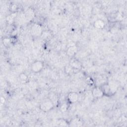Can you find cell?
I'll use <instances>...</instances> for the list:
<instances>
[{
	"label": "cell",
	"mask_w": 127,
	"mask_h": 127,
	"mask_svg": "<svg viewBox=\"0 0 127 127\" xmlns=\"http://www.w3.org/2000/svg\"><path fill=\"white\" fill-rule=\"evenodd\" d=\"M26 16L27 19L31 20L34 17V12L32 9L29 8L26 11Z\"/></svg>",
	"instance_id": "cell-10"
},
{
	"label": "cell",
	"mask_w": 127,
	"mask_h": 127,
	"mask_svg": "<svg viewBox=\"0 0 127 127\" xmlns=\"http://www.w3.org/2000/svg\"><path fill=\"white\" fill-rule=\"evenodd\" d=\"M67 106L66 104H63L62 105H61L60 108V110L62 112H64L67 110Z\"/></svg>",
	"instance_id": "cell-14"
},
{
	"label": "cell",
	"mask_w": 127,
	"mask_h": 127,
	"mask_svg": "<svg viewBox=\"0 0 127 127\" xmlns=\"http://www.w3.org/2000/svg\"><path fill=\"white\" fill-rule=\"evenodd\" d=\"M94 26L96 28L102 29L105 26V23L104 22L101 20H97L94 22Z\"/></svg>",
	"instance_id": "cell-9"
},
{
	"label": "cell",
	"mask_w": 127,
	"mask_h": 127,
	"mask_svg": "<svg viewBox=\"0 0 127 127\" xmlns=\"http://www.w3.org/2000/svg\"><path fill=\"white\" fill-rule=\"evenodd\" d=\"M43 64L41 61H36L31 65V69L34 72H39L43 69Z\"/></svg>",
	"instance_id": "cell-2"
},
{
	"label": "cell",
	"mask_w": 127,
	"mask_h": 127,
	"mask_svg": "<svg viewBox=\"0 0 127 127\" xmlns=\"http://www.w3.org/2000/svg\"><path fill=\"white\" fill-rule=\"evenodd\" d=\"M3 44L6 47L9 46L10 45V44H11L10 39L9 38H7L3 39Z\"/></svg>",
	"instance_id": "cell-12"
},
{
	"label": "cell",
	"mask_w": 127,
	"mask_h": 127,
	"mask_svg": "<svg viewBox=\"0 0 127 127\" xmlns=\"http://www.w3.org/2000/svg\"><path fill=\"white\" fill-rule=\"evenodd\" d=\"M78 94L75 92H71L67 95V99L69 103H74L76 102L78 99Z\"/></svg>",
	"instance_id": "cell-3"
},
{
	"label": "cell",
	"mask_w": 127,
	"mask_h": 127,
	"mask_svg": "<svg viewBox=\"0 0 127 127\" xmlns=\"http://www.w3.org/2000/svg\"><path fill=\"white\" fill-rule=\"evenodd\" d=\"M101 88L103 91L104 95H105L106 96H109V95H111L112 94L109 83L104 84L102 86Z\"/></svg>",
	"instance_id": "cell-5"
},
{
	"label": "cell",
	"mask_w": 127,
	"mask_h": 127,
	"mask_svg": "<svg viewBox=\"0 0 127 127\" xmlns=\"http://www.w3.org/2000/svg\"><path fill=\"white\" fill-rule=\"evenodd\" d=\"M19 77L20 78V79L22 81H23V82H25L26 81L27 79H28V77L25 74V73H21L19 76Z\"/></svg>",
	"instance_id": "cell-13"
},
{
	"label": "cell",
	"mask_w": 127,
	"mask_h": 127,
	"mask_svg": "<svg viewBox=\"0 0 127 127\" xmlns=\"http://www.w3.org/2000/svg\"><path fill=\"white\" fill-rule=\"evenodd\" d=\"M32 34L35 36H39L42 33V28L39 25H34L31 30Z\"/></svg>",
	"instance_id": "cell-6"
},
{
	"label": "cell",
	"mask_w": 127,
	"mask_h": 127,
	"mask_svg": "<svg viewBox=\"0 0 127 127\" xmlns=\"http://www.w3.org/2000/svg\"><path fill=\"white\" fill-rule=\"evenodd\" d=\"M10 8L11 11H15L17 9V5L16 4H11L10 5Z\"/></svg>",
	"instance_id": "cell-15"
},
{
	"label": "cell",
	"mask_w": 127,
	"mask_h": 127,
	"mask_svg": "<svg viewBox=\"0 0 127 127\" xmlns=\"http://www.w3.org/2000/svg\"><path fill=\"white\" fill-rule=\"evenodd\" d=\"M92 92L93 96L95 98H101L104 95L101 88L99 87H95L93 89Z\"/></svg>",
	"instance_id": "cell-4"
},
{
	"label": "cell",
	"mask_w": 127,
	"mask_h": 127,
	"mask_svg": "<svg viewBox=\"0 0 127 127\" xmlns=\"http://www.w3.org/2000/svg\"><path fill=\"white\" fill-rule=\"evenodd\" d=\"M70 65L73 69H79L81 68V66H82L81 63L79 61L77 60L73 61Z\"/></svg>",
	"instance_id": "cell-8"
},
{
	"label": "cell",
	"mask_w": 127,
	"mask_h": 127,
	"mask_svg": "<svg viewBox=\"0 0 127 127\" xmlns=\"http://www.w3.org/2000/svg\"><path fill=\"white\" fill-rule=\"evenodd\" d=\"M65 72H66V74H70L73 72V68L70 65H66L65 67Z\"/></svg>",
	"instance_id": "cell-11"
},
{
	"label": "cell",
	"mask_w": 127,
	"mask_h": 127,
	"mask_svg": "<svg viewBox=\"0 0 127 127\" xmlns=\"http://www.w3.org/2000/svg\"><path fill=\"white\" fill-rule=\"evenodd\" d=\"M77 48L76 46L73 45V46H70L67 48L66 51V53L68 56L72 57L76 54V53L77 52Z\"/></svg>",
	"instance_id": "cell-7"
},
{
	"label": "cell",
	"mask_w": 127,
	"mask_h": 127,
	"mask_svg": "<svg viewBox=\"0 0 127 127\" xmlns=\"http://www.w3.org/2000/svg\"><path fill=\"white\" fill-rule=\"evenodd\" d=\"M54 107V104L51 99H48L42 102L40 105V108L44 112H47L51 110Z\"/></svg>",
	"instance_id": "cell-1"
}]
</instances>
